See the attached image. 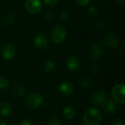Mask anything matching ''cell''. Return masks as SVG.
Here are the masks:
<instances>
[{
    "instance_id": "obj_6",
    "label": "cell",
    "mask_w": 125,
    "mask_h": 125,
    "mask_svg": "<svg viewBox=\"0 0 125 125\" xmlns=\"http://www.w3.org/2000/svg\"><path fill=\"white\" fill-rule=\"evenodd\" d=\"M103 42L106 46H108L110 48H113L116 47L119 43V37H118L117 34L113 33V32H109L107 33L104 37H103Z\"/></svg>"
},
{
    "instance_id": "obj_1",
    "label": "cell",
    "mask_w": 125,
    "mask_h": 125,
    "mask_svg": "<svg viewBox=\"0 0 125 125\" xmlns=\"http://www.w3.org/2000/svg\"><path fill=\"white\" fill-rule=\"evenodd\" d=\"M83 120L85 125H100L103 122V114L98 109L91 108L83 114Z\"/></svg>"
},
{
    "instance_id": "obj_30",
    "label": "cell",
    "mask_w": 125,
    "mask_h": 125,
    "mask_svg": "<svg viewBox=\"0 0 125 125\" xmlns=\"http://www.w3.org/2000/svg\"><path fill=\"white\" fill-rule=\"evenodd\" d=\"M116 2L119 6H124L125 4V0H116Z\"/></svg>"
},
{
    "instance_id": "obj_22",
    "label": "cell",
    "mask_w": 125,
    "mask_h": 125,
    "mask_svg": "<svg viewBox=\"0 0 125 125\" xmlns=\"http://www.w3.org/2000/svg\"><path fill=\"white\" fill-rule=\"evenodd\" d=\"M9 86V81L7 78L0 76V89H5Z\"/></svg>"
},
{
    "instance_id": "obj_17",
    "label": "cell",
    "mask_w": 125,
    "mask_h": 125,
    "mask_svg": "<svg viewBox=\"0 0 125 125\" xmlns=\"http://www.w3.org/2000/svg\"><path fill=\"white\" fill-rule=\"evenodd\" d=\"M80 84L83 88H89L92 85V78L88 75H84L80 80Z\"/></svg>"
},
{
    "instance_id": "obj_11",
    "label": "cell",
    "mask_w": 125,
    "mask_h": 125,
    "mask_svg": "<svg viewBox=\"0 0 125 125\" xmlns=\"http://www.w3.org/2000/svg\"><path fill=\"white\" fill-rule=\"evenodd\" d=\"M103 47L100 44H94L90 48V56L93 59H100L103 54Z\"/></svg>"
},
{
    "instance_id": "obj_12",
    "label": "cell",
    "mask_w": 125,
    "mask_h": 125,
    "mask_svg": "<svg viewBox=\"0 0 125 125\" xmlns=\"http://www.w3.org/2000/svg\"><path fill=\"white\" fill-rule=\"evenodd\" d=\"M102 106L103 109L108 114H114L118 110V107L116 104V102L110 99H106L102 104Z\"/></svg>"
},
{
    "instance_id": "obj_21",
    "label": "cell",
    "mask_w": 125,
    "mask_h": 125,
    "mask_svg": "<svg viewBox=\"0 0 125 125\" xmlns=\"http://www.w3.org/2000/svg\"><path fill=\"white\" fill-rule=\"evenodd\" d=\"M14 20H15L14 16L12 14H7L2 18L3 25H4V26H10V25H11L13 23Z\"/></svg>"
},
{
    "instance_id": "obj_24",
    "label": "cell",
    "mask_w": 125,
    "mask_h": 125,
    "mask_svg": "<svg viewBox=\"0 0 125 125\" xmlns=\"http://www.w3.org/2000/svg\"><path fill=\"white\" fill-rule=\"evenodd\" d=\"M43 16L47 20H51L54 16V13L52 10H46L43 13Z\"/></svg>"
},
{
    "instance_id": "obj_31",
    "label": "cell",
    "mask_w": 125,
    "mask_h": 125,
    "mask_svg": "<svg viewBox=\"0 0 125 125\" xmlns=\"http://www.w3.org/2000/svg\"><path fill=\"white\" fill-rule=\"evenodd\" d=\"M113 125H124V124H123V122H121L120 120H116V121H115V122L113 123Z\"/></svg>"
},
{
    "instance_id": "obj_18",
    "label": "cell",
    "mask_w": 125,
    "mask_h": 125,
    "mask_svg": "<svg viewBox=\"0 0 125 125\" xmlns=\"http://www.w3.org/2000/svg\"><path fill=\"white\" fill-rule=\"evenodd\" d=\"M48 125H60V120L59 117L55 114H51L47 119Z\"/></svg>"
},
{
    "instance_id": "obj_28",
    "label": "cell",
    "mask_w": 125,
    "mask_h": 125,
    "mask_svg": "<svg viewBox=\"0 0 125 125\" xmlns=\"http://www.w3.org/2000/svg\"><path fill=\"white\" fill-rule=\"evenodd\" d=\"M90 70H91V72L92 73H96L97 72V70H98V67H97V66L95 64H92L91 65V67H90Z\"/></svg>"
},
{
    "instance_id": "obj_29",
    "label": "cell",
    "mask_w": 125,
    "mask_h": 125,
    "mask_svg": "<svg viewBox=\"0 0 125 125\" xmlns=\"http://www.w3.org/2000/svg\"><path fill=\"white\" fill-rule=\"evenodd\" d=\"M20 125H32L31 122H30V120L29 119H24L21 122V123L20 124Z\"/></svg>"
},
{
    "instance_id": "obj_23",
    "label": "cell",
    "mask_w": 125,
    "mask_h": 125,
    "mask_svg": "<svg viewBox=\"0 0 125 125\" xmlns=\"http://www.w3.org/2000/svg\"><path fill=\"white\" fill-rule=\"evenodd\" d=\"M59 0H43L44 4L48 7H53L56 6L59 3Z\"/></svg>"
},
{
    "instance_id": "obj_19",
    "label": "cell",
    "mask_w": 125,
    "mask_h": 125,
    "mask_svg": "<svg viewBox=\"0 0 125 125\" xmlns=\"http://www.w3.org/2000/svg\"><path fill=\"white\" fill-rule=\"evenodd\" d=\"M87 14H88V15H89L90 18H96V17L98 15V14H99L98 7H97L96 5H92V6L89 7V9H88Z\"/></svg>"
},
{
    "instance_id": "obj_10",
    "label": "cell",
    "mask_w": 125,
    "mask_h": 125,
    "mask_svg": "<svg viewBox=\"0 0 125 125\" xmlns=\"http://www.w3.org/2000/svg\"><path fill=\"white\" fill-rule=\"evenodd\" d=\"M59 92L64 96H71L75 92V87L70 82H63L59 86Z\"/></svg>"
},
{
    "instance_id": "obj_14",
    "label": "cell",
    "mask_w": 125,
    "mask_h": 125,
    "mask_svg": "<svg viewBox=\"0 0 125 125\" xmlns=\"http://www.w3.org/2000/svg\"><path fill=\"white\" fill-rule=\"evenodd\" d=\"M12 110V105L9 102H4L0 105V115L2 116H8Z\"/></svg>"
},
{
    "instance_id": "obj_32",
    "label": "cell",
    "mask_w": 125,
    "mask_h": 125,
    "mask_svg": "<svg viewBox=\"0 0 125 125\" xmlns=\"http://www.w3.org/2000/svg\"><path fill=\"white\" fill-rule=\"evenodd\" d=\"M0 125H8L7 123H5L4 122H3V121H1L0 120Z\"/></svg>"
},
{
    "instance_id": "obj_15",
    "label": "cell",
    "mask_w": 125,
    "mask_h": 125,
    "mask_svg": "<svg viewBox=\"0 0 125 125\" xmlns=\"http://www.w3.org/2000/svg\"><path fill=\"white\" fill-rule=\"evenodd\" d=\"M63 114L65 119L67 120H72L75 116L76 111L73 105H67L64 108Z\"/></svg>"
},
{
    "instance_id": "obj_26",
    "label": "cell",
    "mask_w": 125,
    "mask_h": 125,
    "mask_svg": "<svg viewBox=\"0 0 125 125\" xmlns=\"http://www.w3.org/2000/svg\"><path fill=\"white\" fill-rule=\"evenodd\" d=\"M95 28L98 30V31H103L105 30V24L101 22V21H97L96 23H95Z\"/></svg>"
},
{
    "instance_id": "obj_5",
    "label": "cell",
    "mask_w": 125,
    "mask_h": 125,
    "mask_svg": "<svg viewBox=\"0 0 125 125\" xmlns=\"http://www.w3.org/2000/svg\"><path fill=\"white\" fill-rule=\"evenodd\" d=\"M25 8L31 14H37L42 10V3L40 0H26Z\"/></svg>"
},
{
    "instance_id": "obj_3",
    "label": "cell",
    "mask_w": 125,
    "mask_h": 125,
    "mask_svg": "<svg viewBox=\"0 0 125 125\" xmlns=\"http://www.w3.org/2000/svg\"><path fill=\"white\" fill-rule=\"evenodd\" d=\"M125 85L124 83H120L116 85L112 89V97L114 101L119 104L124 105L125 103Z\"/></svg>"
},
{
    "instance_id": "obj_27",
    "label": "cell",
    "mask_w": 125,
    "mask_h": 125,
    "mask_svg": "<svg viewBox=\"0 0 125 125\" xmlns=\"http://www.w3.org/2000/svg\"><path fill=\"white\" fill-rule=\"evenodd\" d=\"M75 1L79 6H81V7H85V6H87L90 3L91 0H75Z\"/></svg>"
},
{
    "instance_id": "obj_8",
    "label": "cell",
    "mask_w": 125,
    "mask_h": 125,
    "mask_svg": "<svg viewBox=\"0 0 125 125\" xmlns=\"http://www.w3.org/2000/svg\"><path fill=\"white\" fill-rule=\"evenodd\" d=\"M35 46L40 49H45L48 45V40L44 34H38L34 40Z\"/></svg>"
},
{
    "instance_id": "obj_9",
    "label": "cell",
    "mask_w": 125,
    "mask_h": 125,
    "mask_svg": "<svg viewBox=\"0 0 125 125\" xmlns=\"http://www.w3.org/2000/svg\"><path fill=\"white\" fill-rule=\"evenodd\" d=\"M67 67L70 70L73 72L78 71L81 67V62L79 59L75 56H69L67 59Z\"/></svg>"
},
{
    "instance_id": "obj_20",
    "label": "cell",
    "mask_w": 125,
    "mask_h": 125,
    "mask_svg": "<svg viewBox=\"0 0 125 125\" xmlns=\"http://www.w3.org/2000/svg\"><path fill=\"white\" fill-rule=\"evenodd\" d=\"M12 92H13V94L16 96V97H21L25 93V90H24V88L20 85V84H17L15 85L14 87H13V89H12Z\"/></svg>"
},
{
    "instance_id": "obj_25",
    "label": "cell",
    "mask_w": 125,
    "mask_h": 125,
    "mask_svg": "<svg viewBox=\"0 0 125 125\" xmlns=\"http://www.w3.org/2000/svg\"><path fill=\"white\" fill-rule=\"evenodd\" d=\"M70 18V13L67 11H64L62 13L61 15V19L64 21V22H66V21H68Z\"/></svg>"
},
{
    "instance_id": "obj_7",
    "label": "cell",
    "mask_w": 125,
    "mask_h": 125,
    "mask_svg": "<svg viewBox=\"0 0 125 125\" xmlns=\"http://www.w3.org/2000/svg\"><path fill=\"white\" fill-rule=\"evenodd\" d=\"M16 54L15 48L12 44L5 45L1 50V55L4 59L10 60L12 59Z\"/></svg>"
},
{
    "instance_id": "obj_4",
    "label": "cell",
    "mask_w": 125,
    "mask_h": 125,
    "mask_svg": "<svg viewBox=\"0 0 125 125\" xmlns=\"http://www.w3.org/2000/svg\"><path fill=\"white\" fill-rule=\"evenodd\" d=\"M67 37L66 29L62 26H57L53 29L51 33V38L55 43L62 42Z\"/></svg>"
},
{
    "instance_id": "obj_16",
    "label": "cell",
    "mask_w": 125,
    "mask_h": 125,
    "mask_svg": "<svg viewBox=\"0 0 125 125\" xmlns=\"http://www.w3.org/2000/svg\"><path fill=\"white\" fill-rule=\"evenodd\" d=\"M55 63L52 60H47L42 66V70L45 73H51L54 69H55Z\"/></svg>"
},
{
    "instance_id": "obj_2",
    "label": "cell",
    "mask_w": 125,
    "mask_h": 125,
    "mask_svg": "<svg viewBox=\"0 0 125 125\" xmlns=\"http://www.w3.org/2000/svg\"><path fill=\"white\" fill-rule=\"evenodd\" d=\"M42 103V97L39 93H32L25 100V106L28 109L34 110L40 107Z\"/></svg>"
},
{
    "instance_id": "obj_13",
    "label": "cell",
    "mask_w": 125,
    "mask_h": 125,
    "mask_svg": "<svg viewBox=\"0 0 125 125\" xmlns=\"http://www.w3.org/2000/svg\"><path fill=\"white\" fill-rule=\"evenodd\" d=\"M105 100H106V94L103 91H97L95 93H94L91 97L92 102L97 105H102Z\"/></svg>"
}]
</instances>
